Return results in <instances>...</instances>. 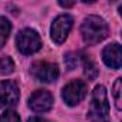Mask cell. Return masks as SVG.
Returning <instances> with one entry per match:
<instances>
[{
	"label": "cell",
	"instance_id": "6",
	"mask_svg": "<svg viewBox=\"0 0 122 122\" xmlns=\"http://www.w3.org/2000/svg\"><path fill=\"white\" fill-rule=\"evenodd\" d=\"M32 75L35 76V79H37L39 82H45V83H50L55 82L59 76V68L55 63L50 62H36L33 63L32 69H30Z\"/></svg>",
	"mask_w": 122,
	"mask_h": 122
},
{
	"label": "cell",
	"instance_id": "13",
	"mask_svg": "<svg viewBox=\"0 0 122 122\" xmlns=\"http://www.w3.org/2000/svg\"><path fill=\"white\" fill-rule=\"evenodd\" d=\"M121 91H122V79L118 78L115 81V85H113V99H115V105L118 109L122 108V103H121Z\"/></svg>",
	"mask_w": 122,
	"mask_h": 122
},
{
	"label": "cell",
	"instance_id": "3",
	"mask_svg": "<svg viewBox=\"0 0 122 122\" xmlns=\"http://www.w3.org/2000/svg\"><path fill=\"white\" fill-rule=\"evenodd\" d=\"M16 43H17V49L23 55H32L42 47L40 36L33 29H23L17 35Z\"/></svg>",
	"mask_w": 122,
	"mask_h": 122
},
{
	"label": "cell",
	"instance_id": "9",
	"mask_svg": "<svg viewBox=\"0 0 122 122\" xmlns=\"http://www.w3.org/2000/svg\"><path fill=\"white\" fill-rule=\"evenodd\" d=\"M102 59L111 69H119L122 65V50L118 43L108 45L102 52Z\"/></svg>",
	"mask_w": 122,
	"mask_h": 122
},
{
	"label": "cell",
	"instance_id": "17",
	"mask_svg": "<svg viewBox=\"0 0 122 122\" xmlns=\"http://www.w3.org/2000/svg\"><path fill=\"white\" fill-rule=\"evenodd\" d=\"M59 5L62 7H72L75 5V2H59Z\"/></svg>",
	"mask_w": 122,
	"mask_h": 122
},
{
	"label": "cell",
	"instance_id": "12",
	"mask_svg": "<svg viewBox=\"0 0 122 122\" xmlns=\"http://www.w3.org/2000/svg\"><path fill=\"white\" fill-rule=\"evenodd\" d=\"M15 71V63L13 60L7 56L0 57V75H9Z\"/></svg>",
	"mask_w": 122,
	"mask_h": 122
},
{
	"label": "cell",
	"instance_id": "2",
	"mask_svg": "<svg viewBox=\"0 0 122 122\" xmlns=\"http://www.w3.org/2000/svg\"><path fill=\"white\" fill-rule=\"evenodd\" d=\"M89 119L92 122H106L109 116V103H108V95L105 86L99 85L93 89L92 93V102L88 113Z\"/></svg>",
	"mask_w": 122,
	"mask_h": 122
},
{
	"label": "cell",
	"instance_id": "15",
	"mask_svg": "<svg viewBox=\"0 0 122 122\" xmlns=\"http://www.w3.org/2000/svg\"><path fill=\"white\" fill-rule=\"evenodd\" d=\"M65 63H66V66H68L69 71L75 69V68L78 66V55L73 53V52L68 53V55L65 56Z\"/></svg>",
	"mask_w": 122,
	"mask_h": 122
},
{
	"label": "cell",
	"instance_id": "4",
	"mask_svg": "<svg viewBox=\"0 0 122 122\" xmlns=\"http://www.w3.org/2000/svg\"><path fill=\"white\" fill-rule=\"evenodd\" d=\"M86 93H88V85L83 81H72L63 88L62 98L68 105L73 106V105H78L79 102H82L83 98L86 96Z\"/></svg>",
	"mask_w": 122,
	"mask_h": 122
},
{
	"label": "cell",
	"instance_id": "16",
	"mask_svg": "<svg viewBox=\"0 0 122 122\" xmlns=\"http://www.w3.org/2000/svg\"><path fill=\"white\" fill-rule=\"evenodd\" d=\"M27 122H47L45 118H40V116H33V118H30Z\"/></svg>",
	"mask_w": 122,
	"mask_h": 122
},
{
	"label": "cell",
	"instance_id": "14",
	"mask_svg": "<svg viewBox=\"0 0 122 122\" xmlns=\"http://www.w3.org/2000/svg\"><path fill=\"white\" fill-rule=\"evenodd\" d=\"M0 122H20V118L15 111L7 109L2 116H0Z\"/></svg>",
	"mask_w": 122,
	"mask_h": 122
},
{
	"label": "cell",
	"instance_id": "7",
	"mask_svg": "<svg viewBox=\"0 0 122 122\" xmlns=\"http://www.w3.org/2000/svg\"><path fill=\"white\" fill-rule=\"evenodd\" d=\"M19 102V86L13 81L0 82V108H10Z\"/></svg>",
	"mask_w": 122,
	"mask_h": 122
},
{
	"label": "cell",
	"instance_id": "8",
	"mask_svg": "<svg viewBox=\"0 0 122 122\" xmlns=\"http://www.w3.org/2000/svg\"><path fill=\"white\" fill-rule=\"evenodd\" d=\"M53 105V96L47 91H36L29 99V106L35 112H47Z\"/></svg>",
	"mask_w": 122,
	"mask_h": 122
},
{
	"label": "cell",
	"instance_id": "10",
	"mask_svg": "<svg viewBox=\"0 0 122 122\" xmlns=\"http://www.w3.org/2000/svg\"><path fill=\"white\" fill-rule=\"evenodd\" d=\"M10 30H12L10 22L6 17H0V49H2L5 46V43L7 42Z\"/></svg>",
	"mask_w": 122,
	"mask_h": 122
},
{
	"label": "cell",
	"instance_id": "5",
	"mask_svg": "<svg viewBox=\"0 0 122 122\" xmlns=\"http://www.w3.org/2000/svg\"><path fill=\"white\" fill-rule=\"evenodd\" d=\"M72 25H73L72 16H69V15L57 16L53 20L52 27H50V36H52L53 42H56V43L65 42V39L68 37V35H69V32L72 29Z\"/></svg>",
	"mask_w": 122,
	"mask_h": 122
},
{
	"label": "cell",
	"instance_id": "11",
	"mask_svg": "<svg viewBox=\"0 0 122 122\" xmlns=\"http://www.w3.org/2000/svg\"><path fill=\"white\" fill-rule=\"evenodd\" d=\"M83 68H85V75H86V76H88V79H91V81H93V79L98 76V73H99L98 66L95 65V62H92V60H91V59H88V57H85Z\"/></svg>",
	"mask_w": 122,
	"mask_h": 122
},
{
	"label": "cell",
	"instance_id": "1",
	"mask_svg": "<svg viewBox=\"0 0 122 122\" xmlns=\"http://www.w3.org/2000/svg\"><path fill=\"white\" fill-rule=\"evenodd\" d=\"M82 37L88 45H96L102 42L108 35V25L99 16H88L81 26Z\"/></svg>",
	"mask_w": 122,
	"mask_h": 122
}]
</instances>
